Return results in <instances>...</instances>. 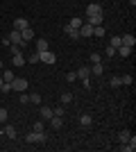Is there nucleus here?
<instances>
[{
  "label": "nucleus",
  "instance_id": "1",
  "mask_svg": "<svg viewBox=\"0 0 136 152\" xmlns=\"http://www.w3.org/2000/svg\"><path fill=\"white\" fill-rule=\"evenodd\" d=\"M25 141L27 143H45V141H48V136H45L43 132H30L25 136Z\"/></svg>",
  "mask_w": 136,
  "mask_h": 152
},
{
  "label": "nucleus",
  "instance_id": "2",
  "mask_svg": "<svg viewBox=\"0 0 136 152\" xmlns=\"http://www.w3.org/2000/svg\"><path fill=\"white\" fill-rule=\"evenodd\" d=\"M12 91H27V80L25 77H14V82H12Z\"/></svg>",
  "mask_w": 136,
  "mask_h": 152
},
{
  "label": "nucleus",
  "instance_id": "3",
  "mask_svg": "<svg viewBox=\"0 0 136 152\" xmlns=\"http://www.w3.org/2000/svg\"><path fill=\"white\" fill-rule=\"evenodd\" d=\"M39 61H43V64H48V66H52V64L57 61V57H55L50 50H43V52H39Z\"/></svg>",
  "mask_w": 136,
  "mask_h": 152
},
{
  "label": "nucleus",
  "instance_id": "4",
  "mask_svg": "<svg viewBox=\"0 0 136 152\" xmlns=\"http://www.w3.org/2000/svg\"><path fill=\"white\" fill-rule=\"evenodd\" d=\"M86 16H104V14H102V5L91 2V5L86 7Z\"/></svg>",
  "mask_w": 136,
  "mask_h": 152
},
{
  "label": "nucleus",
  "instance_id": "5",
  "mask_svg": "<svg viewBox=\"0 0 136 152\" xmlns=\"http://www.w3.org/2000/svg\"><path fill=\"white\" fill-rule=\"evenodd\" d=\"M89 68H91V75L102 77V73H104V64H102V61H100V64H91Z\"/></svg>",
  "mask_w": 136,
  "mask_h": 152
},
{
  "label": "nucleus",
  "instance_id": "6",
  "mask_svg": "<svg viewBox=\"0 0 136 152\" xmlns=\"http://www.w3.org/2000/svg\"><path fill=\"white\" fill-rule=\"evenodd\" d=\"M7 37H9V41H12V43L23 45V37H20V30H12L9 34H7Z\"/></svg>",
  "mask_w": 136,
  "mask_h": 152
},
{
  "label": "nucleus",
  "instance_id": "7",
  "mask_svg": "<svg viewBox=\"0 0 136 152\" xmlns=\"http://www.w3.org/2000/svg\"><path fill=\"white\" fill-rule=\"evenodd\" d=\"M120 43L134 48V45H136V37H134V34H123V37H120Z\"/></svg>",
  "mask_w": 136,
  "mask_h": 152
},
{
  "label": "nucleus",
  "instance_id": "8",
  "mask_svg": "<svg viewBox=\"0 0 136 152\" xmlns=\"http://www.w3.org/2000/svg\"><path fill=\"white\" fill-rule=\"evenodd\" d=\"M102 20H104V16H86L84 18V23H89V25H102Z\"/></svg>",
  "mask_w": 136,
  "mask_h": 152
},
{
  "label": "nucleus",
  "instance_id": "9",
  "mask_svg": "<svg viewBox=\"0 0 136 152\" xmlns=\"http://www.w3.org/2000/svg\"><path fill=\"white\" fill-rule=\"evenodd\" d=\"M79 37H93V25L82 23V27H79Z\"/></svg>",
  "mask_w": 136,
  "mask_h": 152
},
{
  "label": "nucleus",
  "instance_id": "10",
  "mask_svg": "<svg viewBox=\"0 0 136 152\" xmlns=\"http://www.w3.org/2000/svg\"><path fill=\"white\" fill-rule=\"evenodd\" d=\"M20 37H23V43L32 41V39H34V30H32V27H25V30H20Z\"/></svg>",
  "mask_w": 136,
  "mask_h": 152
},
{
  "label": "nucleus",
  "instance_id": "11",
  "mask_svg": "<svg viewBox=\"0 0 136 152\" xmlns=\"http://www.w3.org/2000/svg\"><path fill=\"white\" fill-rule=\"evenodd\" d=\"M64 32H66V34H68V37L73 39V41L82 39V37H79V30H75V27H71V25H66V27H64Z\"/></svg>",
  "mask_w": 136,
  "mask_h": 152
},
{
  "label": "nucleus",
  "instance_id": "12",
  "mask_svg": "<svg viewBox=\"0 0 136 152\" xmlns=\"http://www.w3.org/2000/svg\"><path fill=\"white\" fill-rule=\"evenodd\" d=\"M132 50H134V48H129V45H120V48H116V55L118 57H129Z\"/></svg>",
  "mask_w": 136,
  "mask_h": 152
},
{
  "label": "nucleus",
  "instance_id": "13",
  "mask_svg": "<svg viewBox=\"0 0 136 152\" xmlns=\"http://www.w3.org/2000/svg\"><path fill=\"white\" fill-rule=\"evenodd\" d=\"M25 27H30V20L27 18H16L14 20V30H25Z\"/></svg>",
  "mask_w": 136,
  "mask_h": 152
},
{
  "label": "nucleus",
  "instance_id": "14",
  "mask_svg": "<svg viewBox=\"0 0 136 152\" xmlns=\"http://www.w3.org/2000/svg\"><path fill=\"white\" fill-rule=\"evenodd\" d=\"M123 150H125V152H134V150H136V136H129V141L123 145Z\"/></svg>",
  "mask_w": 136,
  "mask_h": 152
},
{
  "label": "nucleus",
  "instance_id": "15",
  "mask_svg": "<svg viewBox=\"0 0 136 152\" xmlns=\"http://www.w3.org/2000/svg\"><path fill=\"white\" fill-rule=\"evenodd\" d=\"M39 111H41V121H50L52 116H55V114H52V109H50V107H41Z\"/></svg>",
  "mask_w": 136,
  "mask_h": 152
},
{
  "label": "nucleus",
  "instance_id": "16",
  "mask_svg": "<svg viewBox=\"0 0 136 152\" xmlns=\"http://www.w3.org/2000/svg\"><path fill=\"white\" fill-rule=\"evenodd\" d=\"M77 77H79V80H86V77H91V68H89V66H82V68H77Z\"/></svg>",
  "mask_w": 136,
  "mask_h": 152
},
{
  "label": "nucleus",
  "instance_id": "17",
  "mask_svg": "<svg viewBox=\"0 0 136 152\" xmlns=\"http://www.w3.org/2000/svg\"><path fill=\"white\" fill-rule=\"evenodd\" d=\"M5 134H7V139H16V136H18L16 127H12V125H5Z\"/></svg>",
  "mask_w": 136,
  "mask_h": 152
},
{
  "label": "nucleus",
  "instance_id": "18",
  "mask_svg": "<svg viewBox=\"0 0 136 152\" xmlns=\"http://www.w3.org/2000/svg\"><path fill=\"white\" fill-rule=\"evenodd\" d=\"M50 125L55 127V129H59V127H64V121H61V116H52V118H50Z\"/></svg>",
  "mask_w": 136,
  "mask_h": 152
},
{
  "label": "nucleus",
  "instance_id": "19",
  "mask_svg": "<svg viewBox=\"0 0 136 152\" xmlns=\"http://www.w3.org/2000/svg\"><path fill=\"white\" fill-rule=\"evenodd\" d=\"M25 61H27V59L23 57L20 52H18V55H14V57H12V64H14V66H23V64H25Z\"/></svg>",
  "mask_w": 136,
  "mask_h": 152
},
{
  "label": "nucleus",
  "instance_id": "20",
  "mask_svg": "<svg viewBox=\"0 0 136 152\" xmlns=\"http://www.w3.org/2000/svg\"><path fill=\"white\" fill-rule=\"evenodd\" d=\"M79 125H82V127H91V125H93V118H91L89 114H84L82 118H79Z\"/></svg>",
  "mask_w": 136,
  "mask_h": 152
},
{
  "label": "nucleus",
  "instance_id": "21",
  "mask_svg": "<svg viewBox=\"0 0 136 152\" xmlns=\"http://www.w3.org/2000/svg\"><path fill=\"white\" fill-rule=\"evenodd\" d=\"M36 50H39V52L50 50V48H48V41H45V39H39V41H36Z\"/></svg>",
  "mask_w": 136,
  "mask_h": 152
},
{
  "label": "nucleus",
  "instance_id": "22",
  "mask_svg": "<svg viewBox=\"0 0 136 152\" xmlns=\"http://www.w3.org/2000/svg\"><path fill=\"white\" fill-rule=\"evenodd\" d=\"M104 34H107V32H104V27H102V25H95V27H93V37H95V39L104 37Z\"/></svg>",
  "mask_w": 136,
  "mask_h": 152
},
{
  "label": "nucleus",
  "instance_id": "23",
  "mask_svg": "<svg viewBox=\"0 0 136 152\" xmlns=\"http://www.w3.org/2000/svg\"><path fill=\"white\" fill-rule=\"evenodd\" d=\"M68 102H73V93L71 91H64L61 93V104H68Z\"/></svg>",
  "mask_w": 136,
  "mask_h": 152
},
{
  "label": "nucleus",
  "instance_id": "24",
  "mask_svg": "<svg viewBox=\"0 0 136 152\" xmlns=\"http://www.w3.org/2000/svg\"><path fill=\"white\" fill-rule=\"evenodd\" d=\"M0 75H2V82H14V77H16L12 70H5V73H0Z\"/></svg>",
  "mask_w": 136,
  "mask_h": 152
},
{
  "label": "nucleus",
  "instance_id": "25",
  "mask_svg": "<svg viewBox=\"0 0 136 152\" xmlns=\"http://www.w3.org/2000/svg\"><path fill=\"white\" fill-rule=\"evenodd\" d=\"M129 136H132V134L127 132V129H123V132L118 134V141H120V143H127V141H129Z\"/></svg>",
  "mask_w": 136,
  "mask_h": 152
},
{
  "label": "nucleus",
  "instance_id": "26",
  "mask_svg": "<svg viewBox=\"0 0 136 152\" xmlns=\"http://www.w3.org/2000/svg\"><path fill=\"white\" fill-rule=\"evenodd\" d=\"M82 23H84V18H71V23H68V25L75 27V30H79V27H82Z\"/></svg>",
  "mask_w": 136,
  "mask_h": 152
},
{
  "label": "nucleus",
  "instance_id": "27",
  "mask_svg": "<svg viewBox=\"0 0 136 152\" xmlns=\"http://www.w3.org/2000/svg\"><path fill=\"white\" fill-rule=\"evenodd\" d=\"M111 86H113V89H118V86H123V82H120V77H118V75H113V77H111Z\"/></svg>",
  "mask_w": 136,
  "mask_h": 152
},
{
  "label": "nucleus",
  "instance_id": "28",
  "mask_svg": "<svg viewBox=\"0 0 136 152\" xmlns=\"http://www.w3.org/2000/svg\"><path fill=\"white\" fill-rule=\"evenodd\" d=\"M30 102H32V104H41V95L39 93H30Z\"/></svg>",
  "mask_w": 136,
  "mask_h": 152
},
{
  "label": "nucleus",
  "instance_id": "29",
  "mask_svg": "<svg viewBox=\"0 0 136 152\" xmlns=\"http://www.w3.org/2000/svg\"><path fill=\"white\" fill-rule=\"evenodd\" d=\"M32 132H43V121H36L32 125Z\"/></svg>",
  "mask_w": 136,
  "mask_h": 152
},
{
  "label": "nucleus",
  "instance_id": "30",
  "mask_svg": "<svg viewBox=\"0 0 136 152\" xmlns=\"http://www.w3.org/2000/svg\"><path fill=\"white\" fill-rule=\"evenodd\" d=\"M120 82L129 86V84H134V77H132V75H123V77H120Z\"/></svg>",
  "mask_w": 136,
  "mask_h": 152
},
{
  "label": "nucleus",
  "instance_id": "31",
  "mask_svg": "<svg viewBox=\"0 0 136 152\" xmlns=\"http://www.w3.org/2000/svg\"><path fill=\"white\" fill-rule=\"evenodd\" d=\"M100 61H102V55L93 52V55H91V64H100Z\"/></svg>",
  "mask_w": 136,
  "mask_h": 152
},
{
  "label": "nucleus",
  "instance_id": "32",
  "mask_svg": "<svg viewBox=\"0 0 136 152\" xmlns=\"http://www.w3.org/2000/svg\"><path fill=\"white\" fill-rule=\"evenodd\" d=\"M109 45H113V48H120V45H123V43H120V37H111V43Z\"/></svg>",
  "mask_w": 136,
  "mask_h": 152
},
{
  "label": "nucleus",
  "instance_id": "33",
  "mask_svg": "<svg viewBox=\"0 0 136 152\" xmlns=\"http://www.w3.org/2000/svg\"><path fill=\"white\" fill-rule=\"evenodd\" d=\"M27 102H30V93L23 91V93H20V104H27Z\"/></svg>",
  "mask_w": 136,
  "mask_h": 152
},
{
  "label": "nucleus",
  "instance_id": "34",
  "mask_svg": "<svg viewBox=\"0 0 136 152\" xmlns=\"http://www.w3.org/2000/svg\"><path fill=\"white\" fill-rule=\"evenodd\" d=\"M7 116H9V114H7V109H5V107H0V123H5V121H7Z\"/></svg>",
  "mask_w": 136,
  "mask_h": 152
},
{
  "label": "nucleus",
  "instance_id": "35",
  "mask_svg": "<svg viewBox=\"0 0 136 152\" xmlns=\"http://www.w3.org/2000/svg\"><path fill=\"white\" fill-rule=\"evenodd\" d=\"M0 91H5V93H9V91H12V82H2Z\"/></svg>",
  "mask_w": 136,
  "mask_h": 152
},
{
  "label": "nucleus",
  "instance_id": "36",
  "mask_svg": "<svg viewBox=\"0 0 136 152\" xmlns=\"http://www.w3.org/2000/svg\"><path fill=\"white\" fill-rule=\"evenodd\" d=\"M9 50H12V55H18V52H20V45L18 43H12V45H9Z\"/></svg>",
  "mask_w": 136,
  "mask_h": 152
},
{
  "label": "nucleus",
  "instance_id": "37",
  "mask_svg": "<svg viewBox=\"0 0 136 152\" xmlns=\"http://www.w3.org/2000/svg\"><path fill=\"white\" fill-rule=\"evenodd\" d=\"M64 111H66L64 107H57V109H52V114H55V116H61V118H64Z\"/></svg>",
  "mask_w": 136,
  "mask_h": 152
},
{
  "label": "nucleus",
  "instance_id": "38",
  "mask_svg": "<svg viewBox=\"0 0 136 152\" xmlns=\"http://www.w3.org/2000/svg\"><path fill=\"white\" fill-rule=\"evenodd\" d=\"M66 80H68V82H75V80H77V73H66Z\"/></svg>",
  "mask_w": 136,
  "mask_h": 152
},
{
  "label": "nucleus",
  "instance_id": "39",
  "mask_svg": "<svg viewBox=\"0 0 136 152\" xmlns=\"http://www.w3.org/2000/svg\"><path fill=\"white\" fill-rule=\"evenodd\" d=\"M113 55H116V48H113V45H109V48H107V57L113 59Z\"/></svg>",
  "mask_w": 136,
  "mask_h": 152
},
{
  "label": "nucleus",
  "instance_id": "40",
  "mask_svg": "<svg viewBox=\"0 0 136 152\" xmlns=\"http://www.w3.org/2000/svg\"><path fill=\"white\" fill-rule=\"evenodd\" d=\"M27 61H30V64H39V52H36V55H30Z\"/></svg>",
  "mask_w": 136,
  "mask_h": 152
},
{
  "label": "nucleus",
  "instance_id": "41",
  "mask_svg": "<svg viewBox=\"0 0 136 152\" xmlns=\"http://www.w3.org/2000/svg\"><path fill=\"white\" fill-rule=\"evenodd\" d=\"M2 45H5V48H9V45H12V41H9V37H2Z\"/></svg>",
  "mask_w": 136,
  "mask_h": 152
},
{
  "label": "nucleus",
  "instance_id": "42",
  "mask_svg": "<svg viewBox=\"0 0 136 152\" xmlns=\"http://www.w3.org/2000/svg\"><path fill=\"white\" fill-rule=\"evenodd\" d=\"M82 84H84V89H91V77H86V80H82Z\"/></svg>",
  "mask_w": 136,
  "mask_h": 152
},
{
  "label": "nucleus",
  "instance_id": "43",
  "mask_svg": "<svg viewBox=\"0 0 136 152\" xmlns=\"http://www.w3.org/2000/svg\"><path fill=\"white\" fill-rule=\"evenodd\" d=\"M2 68H5V64H2V61H0V73H2Z\"/></svg>",
  "mask_w": 136,
  "mask_h": 152
},
{
  "label": "nucleus",
  "instance_id": "44",
  "mask_svg": "<svg viewBox=\"0 0 136 152\" xmlns=\"http://www.w3.org/2000/svg\"><path fill=\"white\" fill-rule=\"evenodd\" d=\"M0 86H2V75H0Z\"/></svg>",
  "mask_w": 136,
  "mask_h": 152
}]
</instances>
